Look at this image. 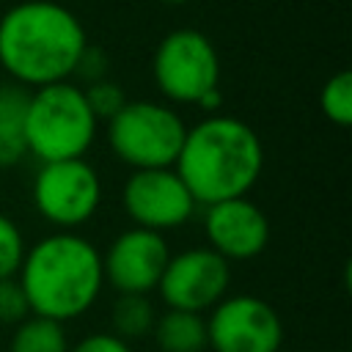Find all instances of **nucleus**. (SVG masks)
I'll return each mask as SVG.
<instances>
[{
  "label": "nucleus",
  "mask_w": 352,
  "mask_h": 352,
  "mask_svg": "<svg viewBox=\"0 0 352 352\" xmlns=\"http://www.w3.org/2000/svg\"><path fill=\"white\" fill-rule=\"evenodd\" d=\"M102 201V179L85 157L41 162L33 179V204L58 231L88 223Z\"/></svg>",
  "instance_id": "nucleus-6"
},
{
  "label": "nucleus",
  "mask_w": 352,
  "mask_h": 352,
  "mask_svg": "<svg viewBox=\"0 0 352 352\" xmlns=\"http://www.w3.org/2000/svg\"><path fill=\"white\" fill-rule=\"evenodd\" d=\"M16 275L30 314L55 322L91 311L104 286L102 253L74 231H55L33 242Z\"/></svg>",
  "instance_id": "nucleus-2"
},
{
  "label": "nucleus",
  "mask_w": 352,
  "mask_h": 352,
  "mask_svg": "<svg viewBox=\"0 0 352 352\" xmlns=\"http://www.w3.org/2000/svg\"><path fill=\"white\" fill-rule=\"evenodd\" d=\"M168 258L170 250L160 231L132 226L110 242L102 256V272L118 294H151Z\"/></svg>",
  "instance_id": "nucleus-11"
},
{
  "label": "nucleus",
  "mask_w": 352,
  "mask_h": 352,
  "mask_svg": "<svg viewBox=\"0 0 352 352\" xmlns=\"http://www.w3.org/2000/svg\"><path fill=\"white\" fill-rule=\"evenodd\" d=\"M220 99H223V96H220V88H212L209 94H204V96L198 99V104H201L204 110H214V107H220Z\"/></svg>",
  "instance_id": "nucleus-24"
},
{
  "label": "nucleus",
  "mask_w": 352,
  "mask_h": 352,
  "mask_svg": "<svg viewBox=\"0 0 352 352\" xmlns=\"http://www.w3.org/2000/svg\"><path fill=\"white\" fill-rule=\"evenodd\" d=\"M85 44L80 19L50 0L19 3L0 19V66L22 85L66 80Z\"/></svg>",
  "instance_id": "nucleus-3"
},
{
  "label": "nucleus",
  "mask_w": 352,
  "mask_h": 352,
  "mask_svg": "<svg viewBox=\"0 0 352 352\" xmlns=\"http://www.w3.org/2000/svg\"><path fill=\"white\" fill-rule=\"evenodd\" d=\"M28 154L25 126L22 124H0V168H14Z\"/></svg>",
  "instance_id": "nucleus-21"
},
{
  "label": "nucleus",
  "mask_w": 352,
  "mask_h": 352,
  "mask_svg": "<svg viewBox=\"0 0 352 352\" xmlns=\"http://www.w3.org/2000/svg\"><path fill=\"white\" fill-rule=\"evenodd\" d=\"M107 66H110V60H107L104 50L96 47V44H85L82 52H80V58H77V63H74V72L72 74H80L85 82H96V80H104Z\"/></svg>",
  "instance_id": "nucleus-22"
},
{
  "label": "nucleus",
  "mask_w": 352,
  "mask_h": 352,
  "mask_svg": "<svg viewBox=\"0 0 352 352\" xmlns=\"http://www.w3.org/2000/svg\"><path fill=\"white\" fill-rule=\"evenodd\" d=\"M96 124L82 88L66 80L41 85L25 113L28 154L38 162L82 157L96 138Z\"/></svg>",
  "instance_id": "nucleus-4"
},
{
  "label": "nucleus",
  "mask_w": 352,
  "mask_h": 352,
  "mask_svg": "<svg viewBox=\"0 0 352 352\" xmlns=\"http://www.w3.org/2000/svg\"><path fill=\"white\" fill-rule=\"evenodd\" d=\"M204 231L209 248L226 261L256 258L270 242V220L248 198H228L206 206Z\"/></svg>",
  "instance_id": "nucleus-12"
},
{
  "label": "nucleus",
  "mask_w": 352,
  "mask_h": 352,
  "mask_svg": "<svg viewBox=\"0 0 352 352\" xmlns=\"http://www.w3.org/2000/svg\"><path fill=\"white\" fill-rule=\"evenodd\" d=\"M69 352H129V344L113 333H91L69 346Z\"/></svg>",
  "instance_id": "nucleus-23"
},
{
  "label": "nucleus",
  "mask_w": 352,
  "mask_h": 352,
  "mask_svg": "<svg viewBox=\"0 0 352 352\" xmlns=\"http://www.w3.org/2000/svg\"><path fill=\"white\" fill-rule=\"evenodd\" d=\"M154 322H157V314H154L148 294H118L113 314H110L113 336L124 341L143 338L154 330Z\"/></svg>",
  "instance_id": "nucleus-15"
},
{
  "label": "nucleus",
  "mask_w": 352,
  "mask_h": 352,
  "mask_svg": "<svg viewBox=\"0 0 352 352\" xmlns=\"http://www.w3.org/2000/svg\"><path fill=\"white\" fill-rule=\"evenodd\" d=\"M184 132L182 116L157 102H126L107 121L110 148L132 170L173 168Z\"/></svg>",
  "instance_id": "nucleus-5"
},
{
  "label": "nucleus",
  "mask_w": 352,
  "mask_h": 352,
  "mask_svg": "<svg viewBox=\"0 0 352 352\" xmlns=\"http://www.w3.org/2000/svg\"><path fill=\"white\" fill-rule=\"evenodd\" d=\"M8 352H69L63 322L30 314L16 324Z\"/></svg>",
  "instance_id": "nucleus-14"
},
{
  "label": "nucleus",
  "mask_w": 352,
  "mask_h": 352,
  "mask_svg": "<svg viewBox=\"0 0 352 352\" xmlns=\"http://www.w3.org/2000/svg\"><path fill=\"white\" fill-rule=\"evenodd\" d=\"M319 104H322V113L338 124V126H349L352 124V74L344 69L338 74H333L322 94H319Z\"/></svg>",
  "instance_id": "nucleus-16"
},
{
  "label": "nucleus",
  "mask_w": 352,
  "mask_h": 352,
  "mask_svg": "<svg viewBox=\"0 0 352 352\" xmlns=\"http://www.w3.org/2000/svg\"><path fill=\"white\" fill-rule=\"evenodd\" d=\"M212 352H278L283 324L278 311L253 294L223 297L206 319Z\"/></svg>",
  "instance_id": "nucleus-8"
},
{
  "label": "nucleus",
  "mask_w": 352,
  "mask_h": 352,
  "mask_svg": "<svg viewBox=\"0 0 352 352\" xmlns=\"http://www.w3.org/2000/svg\"><path fill=\"white\" fill-rule=\"evenodd\" d=\"M28 316H30V305H28V297H25L19 280L3 278L0 280V322L3 324H19Z\"/></svg>",
  "instance_id": "nucleus-20"
},
{
  "label": "nucleus",
  "mask_w": 352,
  "mask_h": 352,
  "mask_svg": "<svg viewBox=\"0 0 352 352\" xmlns=\"http://www.w3.org/2000/svg\"><path fill=\"white\" fill-rule=\"evenodd\" d=\"M154 80L168 99L198 104L220 80V60L212 41L190 28L168 33L154 52Z\"/></svg>",
  "instance_id": "nucleus-7"
},
{
  "label": "nucleus",
  "mask_w": 352,
  "mask_h": 352,
  "mask_svg": "<svg viewBox=\"0 0 352 352\" xmlns=\"http://www.w3.org/2000/svg\"><path fill=\"white\" fill-rule=\"evenodd\" d=\"M154 338L162 352H204L206 341V319L192 311L168 308L154 322Z\"/></svg>",
  "instance_id": "nucleus-13"
},
{
  "label": "nucleus",
  "mask_w": 352,
  "mask_h": 352,
  "mask_svg": "<svg viewBox=\"0 0 352 352\" xmlns=\"http://www.w3.org/2000/svg\"><path fill=\"white\" fill-rule=\"evenodd\" d=\"M30 104V91L22 82H0V124H22Z\"/></svg>",
  "instance_id": "nucleus-19"
},
{
  "label": "nucleus",
  "mask_w": 352,
  "mask_h": 352,
  "mask_svg": "<svg viewBox=\"0 0 352 352\" xmlns=\"http://www.w3.org/2000/svg\"><path fill=\"white\" fill-rule=\"evenodd\" d=\"M231 267L212 248H190L168 258L157 283L168 308L204 314L212 311L228 292Z\"/></svg>",
  "instance_id": "nucleus-9"
},
{
  "label": "nucleus",
  "mask_w": 352,
  "mask_h": 352,
  "mask_svg": "<svg viewBox=\"0 0 352 352\" xmlns=\"http://www.w3.org/2000/svg\"><path fill=\"white\" fill-rule=\"evenodd\" d=\"M264 168V146L253 126L234 116H209L184 132L173 170L195 204L245 198Z\"/></svg>",
  "instance_id": "nucleus-1"
},
{
  "label": "nucleus",
  "mask_w": 352,
  "mask_h": 352,
  "mask_svg": "<svg viewBox=\"0 0 352 352\" xmlns=\"http://www.w3.org/2000/svg\"><path fill=\"white\" fill-rule=\"evenodd\" d=\"M82 94H85V102H88L96 121H110L126 104V96H124L121 85H116L107 77L96 80V82H88V88H82Z\"/></svg>",
  "instance_id": "nucleus-18"
},
{
  "label": "nucleus",
  "mask_w": 352,
  "mask_h": 352,
  "mask_svg": "<svg viewBox=\"0 0 352 352\" xmlns=\"http://www.w3.org/2000/svg\"><path fill=\"white\" fill-rule=\"evenodd\" d=\"M165 3H184V0H165Z\"/></svg>",
  "instance_id": "nucleus-25"
},
{
  "label": "nucleus",
  "mask_w": 352,
  "mask_h": 352,
  "mask_svg": "<svg viewBox=\"0 0 352 352\" xmlns=\"http://www.w3.org/2000/svg\"><path fill=\"white\" fill-rule=\"evenodd\" d=\"M25 250H28V245L22 239L19 226L8 214H0V280L16 278L22 258H25Z\"/></svg>",
  "instance_id": "nucleus-17"
},
{
  "label": "nucleus",
  "mask_w": 352,
  "mask_h": 352,
  "mask_svg": "<svg viewBox=\"0 0 352 352\" xmlns=\"http://www.w3.org/2000/svg\"><path fill=\"white\" fill-rule=\"evenodd\" d=\"M121 204L135 226L160 234L184 226L195 212V198L173 168L132 170L124 182Z\"/></svg>",
  "instance_id": "nucleus-10"
}]
</instances>
